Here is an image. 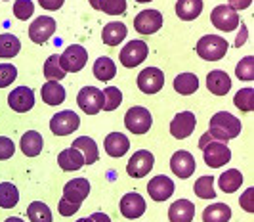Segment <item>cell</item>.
Returning <instances> with one entry per match:
<instances>
[{"mask_svg":"<svg viewBox=\"0 0 254 222\" xmlns=\"http://www.w3.org/2000/svg\"><path fill=\"white\" fill-rule=\"evenodd\" d=\"M208 134L216 142H229L241 134V121L228 111H218L210 119Z\"/></svg>","mask_w":254,"mask_h":222,"instance_id":"1","label":"cell"},{"mask_svg":"<svg viewBox=\"0 0 254 222\" xmlns=\"http://www.w3.org/2000/svg\"><path fill=\"white\" fill-rule=\"evenodd\" d=\"M229 42L218 35H204L197 42V54L206 62H218L228 54Z\"/></svg>","mask_w":254,"mask_h":222,"instance_id":"2","label":"cell"},{"mask_svg":"<svg viewBox=\"0 0 254 222\" xmlns=\"http://www.w3.org/2000/svg\"><path fill=\"white\" fill-rule=\"evenodd\" d=\"M147 56H149V46L143 40H130L127 46L121 50L119 60L125 67L132 69V67L141 66L147 60Z\"/></svg>","mask_w":254,"mask_h":222,"instance_id":"3","label":"cell"},{"mask_svg":"<svg viewBox=\"0 0 254 222\" xmlns=\"http://www.w3.org/2000/svg\"><path fill=\"white\" fill-rule=\"evenodd\" d=\"M125 125L132 134H145L149 132L153 125V117L149 113V109L136 105V107H130L125 115Z\"/></svg>","mask_w":254,"mask_h":222,"instance_id":"4","label":"cell"},{"mask_svg":"<svg viewBox=\"0 0 254 222\" xmlns=\"http://www.w3.org/2000/svg\"><path fill=\"white\" fill-rule=\"evenodd\" d=\"M88 62V52L80 44H71L65 48V52L60 56V64L65 73H76Z\"/></svg>","mask_w":254,"mask_h":222,"instance_id":"5","label":"cell"},{"mask_svg":"<svg viewBox=\"0 0 254 222\" xmlns=\"http://www.w3.org/2000/svg\"><path fill=\"white\" fill-rule=\"evenodd\" d=\"M210 21L218 31H224V33H229V31H233V29L241 25V19H239L237 12L231 10L228 4L216 6L210 13Z\"/></svg>","mask_w":254,"mask_h":222,"instance_id":"6","label":"cell"},{"mask_svg":"<svg viewBox=\"0 0 254 222\" xmlns=\"http://www.w3.org/2000/svg\"><path fill=\"white\" fill-rule=\"evenodd\" d=\"M203 157H204V163L210 167V169H220L224 167L226 163H229L231 159V151L229 148L226 146V142H208V144L203 148Z\"/></svg>","mask_w":254,"mask_h":222,"instance_id":"7","label":"cell"},{"mask_svg":"<svg viewBox=\"0 0 254 222\" xmlns=\"http://www.w3.org/2000/svg\"><path fill=\"white\" fill-rule=\"evenodd\" d=\"M78 107L88 113V115H96L103 109V92L96 86H84L80 88L78 96H76Z\"/></svg>","mask_w":254,"mask_h":222,"instance_id":"8","label":"cell"},{"mask_svg":"<svg viewBox=\"0 0 254 222\" xmlns=\"http://www.w3.org/2000/svg\"><path fill=\"white\" fill-rule=\"evenodd\" d=\"M78 125H80V119L71 109L60 111L50 119V131L56 136H69L78 129Z\"/></svg>","mask_w":254,"mask_h":222,"instance_id":"9","label":"cell"},{"mask_svg":"<svg viewBox=\"0 0 254 222\" xmlns=\"http://www.w3.org/2000/svg\"><path fill=\"white\" fill-rule=\"evenodd\" d=\"M138 88L143 94H157L165 86V73L159 67H145L136 78Z\"/></svg>","mask_w":254,"mask_h":222,"instance_id":"10","label":"cell"},{"mask_svg":"<svg viewBox=\"0 0 254 222\" xmlns=\"http://www.w3.org/2000/svg\"><path fill=\"white\" fill-rule=\"evenodd\" d=\"M155 163V157L147 149H138L134 155L130 157L127 165V172L132 178H143L145 174H149Z\"/></svg>","mask_w":254,"mask_h":222,"instance_id":"11","label":"cell"},{"mask_svg":"<svg viewBox=\"0 0 254 222\" xmlns=\"http://www.w3.org/2000/svg\"><path fill=\"white\" fill-rule=\"evenodd\" d=\"M56 19L48 17V15H40L37 17L31 27H29V39L33 40L35 44H44L52 39V35L56 33Z\"/></svg>","mask_w":254,"mask_h":222,"instance_id":"12","label":"cell"},{"mask_svg":"<svg viewBox=\"0 0 254 222\" xmlns=\"http://www.w3.org/2000/svg\"><path fill=\"white\" fill-rule=\"evenodd\" d=\"M134 27L140 35H153L163 27V13L159 10H141L134 17Z\"/></svg>","mask_w":254,"mask_h":222,"instance_id":"13","label":"cell"},{"mask_svg":"<svg viewBox=\"0 0 254 222\" xmlns=\"http://www.w3.org/2000/svg\"><path fill=\"white\" fill-rule=\"evenodd\" d=\"M195 127H197L195 115L191 111H182V113H178L176 117L172 119V123H170V134L176 140H184V138H188V136L193 134Z\"/></svg>","mask_w":254,"mask_h":222,"instance_id":"14","label":"cell"},{"mask_svg":"<svg viewBox=\"0 0 254 222\" xmlns=\"http://www.w3.org/2000/svg\"><path fill=\"white\" fill-rule=\"evenodd\" d=\"M8 105L15 113L31 111V107L35 105V92L31 90L29 86H17L15 90L8 94Z\"/></svg>","mask_w":254,"mask_h":222,"instance_id":"15","label":"cell"},{"mask_svg":"<svg viewBox=\"0 0 254 222\" xmlns=\"http://www.w3.org/2000/svg\"><path fill=\"white\" fill-rule=\"evenodd\" d=\"M119 209H121L125 219H130V221L140 219L141 215L145 213V199L140 194H136V192L125 194L121 203H119Z\"/></svg>","mask_w":254,"mask_h":222,"instance_id":"16","label":"cell"},{"mask_svg":"<svg viewBox=\"0 0 254 222\" xmlns=\"http://www.w3.org/2000/svg\"><path fill=\"white\" fill-rule=\"evenodd\" d=\"M170 169L178 178H190L195 172V159L190 151L178 149L174 155L170 157Z\"/></svg>","mask_w":254,"mask_h":222,"instance_id":"17","label":"cell"},{"mask_svg":"<svg viewBox=\"0 0 254 222\" xmlns=\"http://www.w3.org/2000/svg\"><path fill=\"white\" fill-rule=\"evenodd\" d=\"M147 194L151 197L153 201H166L168 197L174 194V182L165 176V174H159V176H155L153 180H149L147 184Z\"/></svg>","mask_w":254,"mask_h":222,"instance_id":"18","label":"cell"},{"mask_svg":"<svg viewBox=\"0 0 254 222\" xmlns=\"http://www.w3.org/2000/svg\"><path fill=\"white\" fill-rule=\"evenodd\" d=\"M103 148H105V151H107L109 157L119 159V157L127 155V151L130 149V140H128L123 132H111V134L105 136Z\"/></svg>","mask_w":254,"mask_h":222,"instance_id":"19","label":"cell"},{"mask_svg":"<svg viewBox=\"0 0 254 222\" xmlns=\"http://www.w3.org/2000/svg\"><path fill=\"white\" fill-rule=\"evenodd\" d=\"M90 194V182L86 178H73L65 184L64 199L73 201V203H82Z\"/></svg>","mask_w":254,"mask_h":222,"instance_id":"20","label":"cell"},{"mask_svg":"<svg viewBox=\"0 0 254 222\" xmlns=\"http://www.w3.org/2000/svg\"><path fill=\"white\" fill-rule=\"evenodd\" d=\"M206 88L212 92L214 96H226L231 90V78L226 71L214 69L206 75Z\"/></svg>","mask_w":254,"mask_h":222,"instance_id":"21","label":"cell"},{"mask_svg":"<svg viewBox=\"0 0 254 222\" xmlns=\"http://www.w3.org/2000/svg\"><path fill=\"white\" fill-rule=\"evenodd\" d=\"M195 217V205L190 199H178L168 209V221L170 222H191Z\"/></svg>","mask_w":254,"mask_h":222,"instance_id":"22","label":"cell"},{"mask_svg":"<svg viewBox=\"0 0 254 222\" xmlns=\"http://www.w3.org/2000/svg\"><path fill=\"white\" fill-rule=\"evenodd\" d=\"M19 148H21L23 155H27V157H37L38 153L42 151V148H44V140H42L40 132H37V131H27L25 134L21 136V140H19Z\"/></svg>","mask_w":254,"mask_h":222,"instance_id":"23","label":"cell"},{"mask_svg":"<svg viewBox=\"0 0 254 222\" xmlns=\"http://www.w3.org/2000/svg\"><path fill=\"white\" fill-rule=\"evenodd\" d=\"M128 35V29L125 23L121 21H111L107 25L103 27V33H102V39L107 46H119L123 40L127 39Z\"/></svg>","mask_w":254,"mask_h":222,"instance_id":"24","label":"cell"},{"mask_svg":"<svg viewBox=\"0 0 254 222\" xmlns=\"http://www.w3.org/2000/svg\"><path fill=\"white\" fill-rule=\"evenodd\" d=\"M71 148H75L78 149L82 157H84V165H92V163H96L98 159H100V151H98V146L96 142L88 138V136H80V138H76L75 142H71Z\"/></svg>","mask_w":254,"mask_h":222,"instance_id":"25","label":"cell"},{"mask_svg":"<svg viewBox=\"0 0 254 222\" xmlns=\"http://www.w3.org/2000/svg\"><path fill=\"white\" fill-rule=\"evenodd\" d=\"M58 165L67 172H73V170H78L84 165V157L75 148H67L58 155Z\"/></svg>","mask_w":254,"mask_h":222,"instance_id":"26","label":"cell"},{"mask_svg":"<svg viewBox=\"0 0 254 222\" xmlns=\"http://www.w3.org/2000/svg\"><path fill=\"white\" fill-rule=\"evenodd\" d=\"M203 12V0H178L176 2V15L184 21L197 19Z\"/></svg>","mask_w":254,"mask_h":222,"instance_id":"27","label":"cell"},{"mask_svg":"<svg viewBox=\"0 0 254 222\" xmlns=\"http://www.w3.org/2000/svg\"><path fill=\"white\" fill-rule=\"evenodd\" d=\"M40 94H42L44 104L48 105H60L62 102H65V88L62 86L60 80H48L42 86Z\"/></svg>","mask_w":254,"mask_h":222,"instance_id":"28","label":"cell"},{"mask_svg":"<svg viewBox=\"0 0 254 222\" xmlns=\"http://www.w3.org/2000/svg\"><path fill=\"white\" fill-rule=\"evenodd\" d=\"M174 90L182 96H191L199 90V77L193 73H180L174 78Z\"/></svg>","mask_w":254,"mask_h":222,"instance_id":"29","label":"cell"},{"mask_svg":"<svg viewBox=\"0 0 254 222\" xmlns=\"http://www.w3.org/2000/svg\"><path fill=\"white\" fill-rule=\"evenodd\" d=\"M241 184H243V174H241V170H237V169L226 170V172H222L220 178H218V186H220L222 192H226V194L237 192V190L241 188Z\"/></svg>","mask_w":254,"mask_h":222,"instance_id":"30","label":"cell"},{"mask_svg":"<svg viewBox=\"0 0 254 222\" xmlns=\"http://www.w3.org/2000/svg\"><path fill=\"white\" fill-rule=\"evenodd\" d=\"M231 219V209L226 203H212L203 211V222H228Z\"/></svg>","mask_w":254,"mask_h":222,"instance_id":"31","label":"cell"},{"mask_svg":"<svg viewBox=\"0 0 254 222\" xmlns=\"http://www.w3.org/2000/svg\"><path fill=\"white\" fill-rule=\"evenodd\" d=\"M94 75L98 80H102V82H107V80H111L115 78L117 75V66L113 64V60L111 58H98L96 60V64H94Z\"/></svg>","mask_w":254,"mask_h":222,"instance_id":"32","label":"cell"},{"mask_svg":"<svg viewBox=\"0 0 254 222\" xmlns=\"http://www.w3.org/2000/svg\"><path fill=\"white\" fill-rule=\"evenodd\" d=\"M21 50V42L15 35H10V33H4L0 35V58H15Z\"/></svg>","mask_w":254,"mask_h":222,"instance_id":"33","label":"cell"},{"mask_svg":"<svg viewBox=\"0 0 254 222\" xmlns=\"http://www.w3.org/2000/svg\"><path fill=\"white\" fill-rule=\"evenodd\" d=\"M19 201V192L12 182H0V207L13 209Z\"/></svg>","mask_w":254,"mask_h":222,"instance_id":"34","label":"cell"},{"mask_svg":"<svg viewBox=\"0 0 254 222\" xmlns=\"http://www.w3.org/2000/svg\"><path fill=\"white\" fill-rule=\"evenodd\" d=\"M27 217L31 219V222H52V211L46 203L33 201L27 207Z\"/></svg>","mask_w":254,"mask_h":222,"instance_id":"35","label":"cell"},{"mask_svg":"<svg viewBox=\"0 0 254 222\" xmlns=\"http://www.w3.org/2000/svg\"><path fill=\"white\" fill-rule=\"evenodd\" d=\"M195 196L201 199H214L216 197V190H214V178L212 176H201L195 186H193Z\"/></svg>","mask_w":254,"mask_h":222,"instance_id":"36","label":"cell"},{"mask_svg":"<svg viewBox=\"0 0 254 222\" xmlns=\"http://www.w3.org/2000/svg\"><path fill=\"white\" fill-rule=\"evenodd\" d=\"M44 77L48 80H64L65 71L62 69V64H60V54H52L50 58L46 60L44 64Z\"/></svg>","mask_w":254,"mask_h":222,"instance_id":"37","label":"cell"},{"mask_svg":"<svg viewBox=\"0 0 254 222\" xmlns=\"http://www.w3.org/2000/svg\"><path fill=\"white\" fill-rule=\"evenodd\" d=\"M233 104L243 113H251L254 109V90L253 88H241L233 96Z\"/></svg>","mask_w":254,"mask_h":222,"instance_id":"38","label":"cell"},{"mask_svg":"<svg viewBox=\"0 0 254 222\" xmlns=\"http://www.w3.org/2000/svg\"><path fill=\"white\" fill-rule=\"evenodd\" d=\"M96 10L107 15H121L127 12V0H98Z\"/></svg>","mask_w":254,"mask_h":222,"instance_id":"39","label":"cell"},{"mask_svg":"<svg viewBox=\"0 0 254 222\" xmlns=\"http://www.w3.org/2000/svg\"><path fill=\"white\" fill-rule=\"evenodd\" d=\"M103 92V109L102 111H115L123 102V92L117 86H107Z\"/></svg>","mask_w":254,"mask_h":222,"instance_id":"40","label":"cell"},{"mask_svg":"<svg viewBox=\"0 0 254 222\" xmlns=\"http://www.w3.org/2000/svg\"><path fill=\"white\" fill-rule=\"evenodd\" d=\"M235 75L239 80H247V82H253L254 80V58L253 56H247L243 58L241 62L235 67Z\"/></svg>","mask_w":254,"mask_h":222,"instance_id":"41","label":"cell"},{"mask_svg":"<svg viewBox=\"0 0 254 222\" xmlns=\"http://www.w3.org/2000/svg\"><path fill=\"white\" fill-rule=\"evenodd\" d=\"M33 12H35L33 0H15V4H13V13H15L17 19H21V21L31 19Z\"/></svg>","mask_w":254,"mask_h":222,"instance_id":"42","label":"cell"},{"mask_svg":"<svg viewBox=\"0 0 254 222\" xmlns=\"http://www.w3.org/2000/svg\"><path fill=\"white\" fill-rule=\"evenodd\" d=\"M17 78V69L12 64H0V88L10 86Z\"/></svg>","mask_w":254,"mask_h":222,"instance_id":"43","label":"cell"},{"mask_svg":"<svg viewBox=\"0 0 254 222\" xmlns=\"http://www.w3.org/2000/svg\"><path fill=\"white\" fill-rule=\"evenodd\" d=\"M80 209V203H73V201H67V199H60V203H58V211H60V215L62 217H73L76 211Z\"/></svg>","mask_w":254,"mask_h":222,"instance_id":"44","label":"cell"},{"mask_svg":"<svg viewBox=\"0 0 254 222\" xmlns=\"http://www.w3.org/2000/svg\"><path fill=\"white\" fill-rule=\"evenodd\" d=\"M13 151H15V144H13L10 138L0 136V161L10 159L13 155Z\"/></svg>","mask_w":254,"mask_h":222,"instance_id":"45","label":"cell"},{"mask_svg":"<svg viewBox=\"0 0 254 222\" xmlns=\"http://www.w3.org/2000/svg\"><path fill=\"white\" fill-rule=\"evenodd\" d=\"M253 194H254V188H247V192L241 196L239 199V203H241V207L247 213H253L254 211V203H253Z\"/></svg>","mask_w":254,"mask_h":222,"instance_id":"46","label":"cell"},{"mask_svg":"<svg viewBox=\"0 0 254 222\" xmlns=\"http://www.w3.org/2000/svg\"><path fill=\"white\" fill-rule=\"evenodd\" d=\"M65 0H38V4L44 8V10H52V12H56V10H60L62 6H64Z\"/></svg>","mask_w":254,"mask_h":222,"instance_id":"47","label":"cell"},{"mask_svg":"<svg viewBox=\"0 0 254 222\" xmlns=\"http://www.w3.org/2000/svg\"><path fill=\"white\" fill-rule=\"evenodd\" d=\"M253 4V0H228V6L231 10L239 12V10H247Z\"/></svg>","mask_w":254,"mask_h":222,"instance_id":"48","label":"cell"},{"mask_svg":"<svg viewBox=\"0 0 254 222\" xmlns=\"http://www.w3.org/2000/svg\"><path fill=\"white\" fill-rule=\"evenodd\" d=\"M247 37H249V31H247V27L241 25V31H239V37H237V40H235V46H241L243 42L247 40Z\"/></svg>","mask_w":254,"mask_h":222,"instance_id":"49","label":"cell"},{"mask_svg":"<svg viewBox=\"0 0 254 222\" xmlns=\"http://www.w3.org/2000/svg\"><path fill=\"white\" fill-rule=\"evenodd\" d=\"M90 219H92V222H111V219L105 213H94Z\"/></svg>","mask_w":254,"mask_h":222,"instance_id":"50","label":"cell"},{"mask_svg":"<svg viewBox=\"0 0 254 222\" xmlns=\"http://www.w3.org/2000/svg\"><path fill=\"white\" fill-rule=\"evenodd\" d=\"M208 142H212V136H210V134L206 132V134H203V136H201V142H199V148L203 149V148H204L206 144H208Z\"/></svg>","mask_w":254,"mask_h":222,"instance_id":"51","label":"cell"},{"mask_svg":"<svg viewBox=\"0 0 254 222\" xmlns=\"http://www.w3.org/2000/svg\"><path fill=\"white\" fill-rule=\"evenodd\" d=\"M4 222H25V221H21V219H17V217H10V219H6Z\"/></svg>","mask_w":254,"mask_h":222,"instance_id":"52","label":"cell"},{"mask_svg":"<svg viewBox=\"0 0 254 222\" xmlns=\"http://www.w3.org/2000/svg\"><path fill=\"white\" fill-rule=\"evenodd\" d=\"M76 222H92V219H90V217H86V219H78Z\"/></svg>","mask_w":254,"mask_h":222,"instance_id":"53","label":"cell"},{"mask_svg":"<svg viewBox=\"0 0 254 222\" xmlns=\"http://www.w3.org/2000/svg\"><path fill=\"white\" fill-rule=\"evenodd\" d=\"M90 4H92V8H94V10H96V4H98V0H88Z\"/></svg>","mask_w":254,"mask_h":222,"instance_id":"54","label":"cell"},{"mask_svg":"<svg viewBox=\"0 0 254 222\" xmlns=\"http://www.w3.org/2000/svg\"><path fill=\"white\" fill-rule=\"evenodd\" d=\"M136 2H140V4H147V2H151V0H136Z\"/></svg>","mask_w":254,"mask_h":222,"instance_id":"55","label":"cell"}]
</instances>
